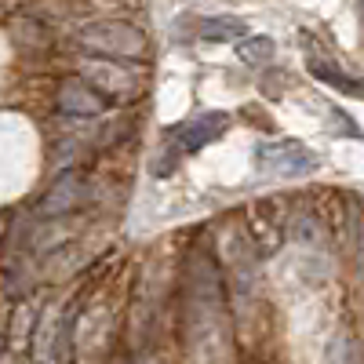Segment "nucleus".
<instances>
[{"mask_svg": "<svg viewBox=\"0 0 364 364\" xmlns=\"http://www.w3.org/2000/svg\"><path fill=\"white\" fill-rule=\"evenodd\" d=\"M255 171L266 178H310L321 171V157L299 139H269L255 146Z\"/></svg>", "mask_w": 364, "mask_h": 364, "instance_id": "nucleus-1", "label": "nucleus"}, {"mask_svg": "<svg viewBox=\"0 0 364 364\" xmlns=\"http://www.w3.org/2000/svg\"><path fill=\"white\" fill-rule=\"evenodd\" d=\"M84 84L95 87L106 102L109 99H132L139 91V77L132 70H124L120 63H102V58L84 66Z\"/></svg>", "mask_w": 364, "mask_h": 364, "instance_id": "nucleus-4", "label": "nucleus"}, {"mask_svg": "<svg viewBox=\"0 0 364 364\" xmlns=\"http://www.w3.org/2000/svg\"><path fill=\"white\" fill-rule=\"evenodd\" d=\"M80 44L113 58H139L146 51V37L128 22H91L80 29Z\"/></svg>", "mask_w": 364, "mask_h": 364, "instance_id": "nucleus-2", "label": "nucleus"}, {"mask_svg": "<svg viewBox=\"0 0 364 364\" xmlns=\"http://www.w3.org/2000/svg\"><path fill=\"white\" fill-rule=\"evenodd\" d=\"M310 73H314L317 80L331 84L336 91H343V95H357V99H364V80H357V77L343 73L336 63H321V58H310Z\"/></svg>", "mask_w": 364, "mask_h": 364, "instance_id": "nucleus-7", "label": "nucleus"}, {"mask_svg": "<svg viewBox=\"0 0 364 364\" xmlns=\"http://www.w3.org/2000/svg\"><path fill=\"white\" fill-rule=\"evenodd\" d=\"M237 58L245 66H266L273 58V41L269 37H245V41H237Z\"/></svg>", "mask_w": 364, "mask_h": 364, "instance_id": "nucleus-8", "label": "nucleus"}, {"mask_svg": "<svg viewBox=\"0 0 364 364\" xmlns=\"http://www.w3.org/2000/svg\"><path fill=\"white\" fill-rule=\"evenodd\" d=\"M245 22L240 18H208L204 26H200V37L204 41H245Z\"/></svg>", "mask_w": 364, "mask_h": 364, "instance_id": "nucleus-9", "label": "nucleus"}, {"mask_svg": "<svg viewBox=\"0 0 364 364\" xmlns=\"http://www.w3.org/2000/svg\"><path fill=\"white\" fill-rule=\"evenodd\" d=\"M58 109L70 117H99L106 109V99L91 84L73 77V80H63V87H58Z\"/></svg>", "mask_w": 364, "mask_h": 364, "instance_id": "nucleus-5", "label": "nucleus"}, {"mask_svg": "<svg viewBox=\"0 0 364 364\" xmlns=\"http://www.w3.org/2000/svg\"><path fill=\"white\" fill-rule=\"evenodd\" d=\"M226 128H230V117L219 113V109L200 113V117H190V120H182L178 128L168 132V154H175V157H182V154H197L200 146L215 142Z\"/></svg>", "mask_w": 364, "mask_h": 364, "instance_id": "nucleus-3", "label": "nucleus"}, {"mask_svg": "<svg viewBox=\"0 0 364 364\" xmlns=\"http://www.w3.org/2000/svg\"><path fill=\"white\" fill-rule=\"evenodd\" d=\"M80 200H84V175L66 171L55 178V186L41 200V215H63V211H73Z\"/></svg>", "mask_w": 364, "mask_h": 364, "instance_id": "nucleus-6", "label": "nucleus"}]
</instances>
